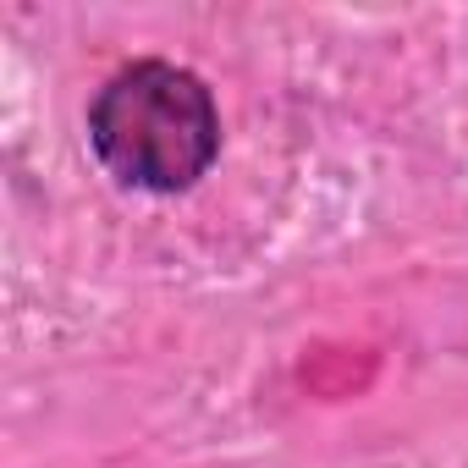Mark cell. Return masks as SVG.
I'll return each mask as SVG.
<instances>
[{
  "mask_svg": "<svg viewBox=\"0 0 468 468\" xmlns=\"http://www.w3.org/2000/svg\"><path fill=\"white\" fill-rule=\"evenodd\" d=\"M89 149L122 187L187 193L220 154V111L198 72L127 61L89 105Z\"/></svg>",
  "mask_w": 468,
  "mask_h": 468,
  "instance_id": "cell-1",
  "label": "cell"
}]
</instances>
